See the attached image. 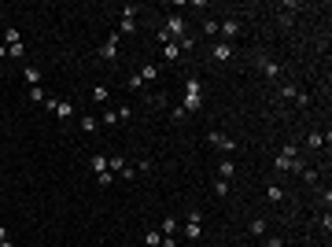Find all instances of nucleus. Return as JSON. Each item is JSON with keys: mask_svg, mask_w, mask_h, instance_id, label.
Instances as JSON below:
<instances>
[{"mask_svg": "<svg viewBox=\"0 0 332 247\" xmlns=\"http://www.w3.org/2000/svg\"><path fill=\"white\" fill-rule=\"evenodd\" d=\"M266 247H284V240L281 236H270V240H266Z\"/></svg>", "mask_w": 332, "mask_h": 247, "instance_id": "obj_35", "label": "nucleus"}, {"mask_svg": "<svg viewBox=\"0 0 332 247\" xmlns=\"http://www.w3.org/2000/svg\"><path fill=\"white\" fill-rule=\"evenodd\" d=\"M159 247H177V240L174 236H163V244H159Z\"/></svg>", "mask_w": 332, "mask_h": 247, "instance_id": "obj_36", "label": "nucleus"}, {"mask_svg": "<svg viewBox=\"0 0 332 247\" xmlns=\"http://www.w3.org/2000/svg\"><path fill=\"white\" fill-rule=\"evenodd\" d=\"M44 103H48L63 122H66V118H74V103H70V100H44Z\"/></svg>", "mask_w": 332, "mask_h": 247, "instance_id": "obj_3", "label": "nucleus"}, {"mask_svg": "<svg viewBox=\"0 0 332 247\" xmlns=\"http://www.w3.org/2000/svg\"><path fill=\"white\" fill-rule=\"evenodd\" d=\"M166 33H170V41H185V37H188V26H185V19L181 15H166V26H163Z\"/></svg>", "mask_w": 332, "mask_h": 247, "instance_id": "obj_2", "label": "nucleus"}, {"mask_svg": "<svg viewBox=\"0 0 332 247\" xmlns=\"http://www.w3.org/2000/svg\"><path fill=\"white\" fill-rule=\"evenodd\" d=\"M163 56L170 59V63H177V56H181V44H177V41H166V44H163Z\"/></svg>", "mask_w": 332, "mask_h": 247, "instance_id": "obj_11", "label": "nucleus"}, {"mask_svg": "<svg viewBox=\"0 0 332 247\" xmlns=\"http://www.w3.org/2000/svg\"><path fill=\"white\" fill-rule=\"evenodd\" d=\"M185 236H188V240H199V236H203V225H196V222H185Z\"/></svg>", "mask_w": 332, "mask_h": 247, "instance_id": "obj_15", "label": "nucleus"}, {"mask_svg": "<svg viewBox=\"0 0 332 247\" xmlns=\"http://www.w3.org/2000/svg\"><path fill=\"white\" fill-rule=\"evenodd\" d=\"M229 188H232V185H229V181H222V177L214 181V196H229Z\"/></svg>", "mask_w": 332, "mask_h": 247, "instance_id": "obj_25", "label": "nucleus"}, {"mask_svg": "<svg viewBox=\"0 0 332 247\" xmlns=\"http://www.w3.org/2000/svg\"><path fill=\"white\" fill-rule=\"evenodd\" d=\"M100 56H104V59H118V33H111L107 41L100 44Z\"/></svg>", "mask_w": 332, "mask_h": 247, "instance_id": "obj_5", "label": "nucleus"}, {"mask_svg": "<svg viewBox=\"0 0 332 247\" xmlns=\"http://www.w3.org/2000/svg\"><path fill=\"white\" fill-rule=\"evenodd\" d=\"M100 122H104V125H115L118 115H115V111H104V118H100Z\"/></svg>", "mask_w": 332, "mask_h": 247, "instance_id": "obj_33", "label": "nucleus"}, {"mask_svg": "<svg viewBox=\"0 0 332 247\" xmlns=\"http://www.w3.org/2000/svg\"><path fill=\"white\" fill-rule=\"evenodd\" d=\"M266 199L270 203H284V188L281 185H266Z\"/></svg>", "mask_w": 332, "mask_h": 247, "instance_id": "obj_10", "label": "nucleus"}, {"mask_svg": "<svg viewBox=\"0 0 332 247\" xmlns=\"http://www.w3.org/2000/svg\"><path fill=\"white\" fill-rule=\"evenodd\" d=\"M4 240H8V229H4V225H0V244H4Z\"/></svg>", "mask_w": 332, "mask_h": 247, "instance_id": "obj_37", "label": "nucleus"}, {"mask_svg": "<svg viewBox=\"0 0 332 247\" xmlns=\"http://www.w3.org/2000/svg\"><path fill=\"white\" fill-rule=\"evenodd\" d=\"M185 115H188V111H185V107H181V103H177V107H174V111H170V118H174V122H181V118H185Z\"/></svg>", "mask_w": 332, "mask_h": 247, "instance_id": "obj_34", "label": "nucleus"}, {"mask_svg": "<svg viewBox=\"0 0 332 247\" xmlns=\"http://www.w3.org/2000/svg\"><path fill=\"white\" fill-rule=\"evenodd\" d=\"M92 170H96V173L107 170V155H92Z\"/></svg>", "mask_w": 332, "mask_h": 247, "instance_id": "obj_23", "label": "nucleus"}, {"mask_svg": "<svg viewBox=\"0 0 332 247\" xmlns=\"http://www.w3.org/2000/svg\"><path fill=\"white\" fill-rule=\"evenodd\" d=\"M281 96H284V100H295L299 89H295V85H281Z\"/></svg>", "mask_w": 332, "mask_h": 247, "instance_id": "obj_30", "label": "nucleus"}, {"mask_svg": "<svg viewBox=\"0 0 332 247\" xmlns=\"http://www.w3.org/2000/svg\"><path fill=\"white\" fill-rule=\"evenodd\" d=\"M137 74H141V82H155V78H159V70H155V66H141V70H137Z\"/></svg>", "mask_w": 332, "mask_h": 247, "instance_id": "obj_18", "label": "nucleus"}, {"mask_svg": "<svg viewBox=\"0 0 332 247\" xmlns=\"http://www.w3.org/2000/svg\"><path fill=\"white\" fill-rule=\"evenodd\" d=\"M0 199H4V192H0Z\"/></svg>", "mask_w": 332, "mask_h": 247, "instance_id": "obj_39", "label": "nucleus"}, {"mask_svg": "<svg viewBox=\"0 0 332 247\" xmlns=\"http://www.w3.org/2000/svg\"><path fill=\"white\" fill-rule=\"evenodd\" d=\"M159 232H163V236H174V232H177V218H163Z\"/></svg>", "mask_w": 332, "mask_h": 247, "instance_id": "obj_14", "label": "nucleus"}, {"mask_svg": "<svg viewBox=\"0 0 332 247\" xmlns=\"http://www.w3.org/2000/svg\"><path fill=\"white\" fill-rule=\"evenodd\" d=\"M107 170H111V173H122V170H125V159H118V155H107Z\"/></svg>", "mask_w": 332, "mask_h": 247, "instance_id": "obj_17", "label": "nucleus"}, {"mask_svg": "<svg viewBox=\"0 0 332 247\" xmlns=\"http://www.w3.org/2000/svg\"><path fill=\"white\" fill-rule=\"evenodd\" d=\"M185 111H199L203 107V85H199V78H188L185 82Z\"/></svg>", "mask_w": 332, "mask_h": 247, "instance_id": "obj_1", "label": "nucleus"}, {"mask_svg": "<svg viewBox=\"0 0 332 247\" xmlns=\"http://www.w3.org/2000/svg\"><path fill=\"white\" fill-rule=\"evenodd\" d=\"M4 44H8V48H15V44H22V33H19L15 26H8V30H4Z\"/></svg>", "mask_w": 332, "mask_h": 247, "instance_id": "obj_9", "label": "nucleus"}, {"mask_svg": "<svg viewBox=\"0 0 332 247\" xmlns=\"http://www.w3.org/2000/svg\"><path fill=\"white\" fill-rule=\"evenodd\" d=\"M115 33H137V19H122Z\"/></svg>", "mask_w": 332, "mask_h": 247, "instance_id": "obj_19", "label": "nucleus"}, {"mask_svg": "<svg viewBox=\"0 0 332 247\" xmlns=\"http://www.w3.org/2000/svg\"><path fill=\"white\" fill-rule=\"evenodd\" d=\"M258 70L266 78H281V63H273V59H258Z\"/></svg>", "mask_w": 332, "mask_h": 247, "instance_id": "obj_8", "label": "nucleus"}, {"mask_svg": "<svg viewBox=\"0 0 332 247\" xmlns=\"http://www.w3.org/2000/svg\"><path fill=\"white\" fill-rule=\"evenodd\" d=\"M78 129H85V133H96V129H100V122H96L92 115H85L82 122H78Z\"/></svg>", "mask_w": 332, "mask_h": 247, "instance_id": "obj_16", "label": "nucleus"}, {"mask_svg": "<svg viewBox=\"0 0 332 247\" xmlns=\"http://www.w3.org/2000/svg\"><path fill=\"white\" fill-rule=\"evenodd\" d=\"M107 96H111L107 85H96V89H92V100H96V103H107Z\"/></svg>", "mask_w": 332, "mask_h": 247, "instance_id": "obj_20", "label": "nucleus"}, {"mask_svg": "<svg viewBox=\"0 0 332 247\" xmlns=\"http://www.w3.org/2000/svg\"><path fill=\"white\" fill-rule=\"evenodd\" d=\"M210 56H214V63H229L232 59V41H214Z\"/></svg>", "mask_w": 332, "mask_h": 247, "instance_id": "obj_4", "label": "nucleus"}, {"mask_svg": "<svg viewBox=\"0 0 332 247\" xmlns=\"http://www.w3.org/2000/svg\"><path fill=\"white\" fill-rule=\"evenodd\" d=\"M251 236H266V218H255V222H251Z\"/></svg>", "mask_w": 332, "mask_h": 247, "instance_id": "obj_22", "label": "nucleus"}, {"mask_svg": "<svg viewBox=\"0 0 332 247\" xmlns=\"http://www.w3.org/2000/svg\"><path fill=\"white\" fill-rule=\"evenodd\" d=\"M325 140H329V137H321V133H310V137H307V144H310V148H325Z\"/></svg>", "mask_w": 332, "mask_h": 247, "instance_id": "obj_21", "label": "nucleus"}, {"mask_svg": "<svg viewBox=\"0 0 332 247\" xmlns=\"http://www.w3.org/2000/svg\"><path fill=\"white\" fill-rule=\"evenodd\" d=\"M185 222H196V225H203V210H188V214H185Z\"/></svg>", "mask_w": 332, "mask_h": 247, "instance_id": "obj_31", "label": "nucleus"}, {"mask_svg": "<svg viewBox=\"0 0 332 247\" xmlns=\"http://www.w3.org/2000/svg\"><path fill=\"white\" fill-rule=\"evenodd\" d=\"M137 11H141L137 4H122V19H137Z\"/></svg>", "mask_w": 332, "mask_h": 247, "instance_id": "obj_28", "label": "nucleus"}, {"mask_svg": "<svg viewBox=\"0 0 332 247\" xmlns=\"http://www.w3.org/2000/svg\"><path fill=\"white\" fill-rule=\"evenodd\" d=\"M0 247H15V244H11V240H4V244H0Z\"/></svg>", "mask_w": 332, "mask_h": 247, "instance_id": "obj_38", "label": "nucleus"}, {"mask_svg": "<svg viewBox=\"0 0 332 247\" xmlns=\"http://www.w3.org/2000/svg\"><path fill=\"white\" fill-rule=\"evenodd\" d=\"M207 140L214 144V148H222V151H232V148H236V144H232L225 133H218V129H214V133H207Z\"/></svg>", "mask_w": 332, "mask_h": 247, "instance_id": "obj_6", "label": "nucleus"}, {"mask_svg": "<svg viewBox=\"0 0 332 247\" xmlns=\"http://www.w3.org/2000/svg\"><path fill=\"white\" fill-rule=\"evenodd\" d=\"M96 181H100V185H111V181H115V173L104 170V173H96Z\"/></svg>", "mask_w": 332, "mask_h": 247, "instance_id": "obj_32", "label": "nucleus"}, {"mask_svg": "<svg viewBox=\"0 0 332 247\" xmlns=\"http://www.w3.org/2000/svg\"><path fill=\"white\" fill-rule=\"evenodd\" d=\"M159 244H163V232H159V229H148V247H159Z\"/></svg>", "mask_w": 332, "mask_h": 247, "instance_id": "obj_26", "label": "nucleus"}, {"mask_svg": "<svg viewBox=\"0 0 332 247\" xmlns=\"http://www.w3.org/2000/svg\"><path fill=\"white\" fill-rule=\"evenodd\" d=\"M218 173H222V181H232V173H236V163H232V159H225V163L218 166Z\"/></svg>", "mask_w": 332, "mask_h": 247, "instance_id": "obj_12", "label": "nucleus"}, {"mask_svg": "<svg viewBox=\"0 0 332 247\" xmlns=\"http://www.w3.org/2000/svg\"><path fill=\"white\" fill-rule=\"evenodd\" d=\"M30 100H37V103H44L48 96H44V89H41V85H33V89H30Z\"/></svg>", "mask_w": 332, "mask_h": 247, "instance_id": "obj_27", "label": "nucleus"}, {"mask_svg": "<svg viewBox=\"0 0 332 247\" xmlns=\"http://www.w3.org/2000/svg\"><path fill=\"white\" fill-rule=\"evenodd\" d=\"M22 78H26V85H30V89H33V85H41V70H33V66H26Z\"/></svg>", "mask_w": 332, "mask_h": 247, "instance_id": "obj_13", "label": "nucleus"}, {"mask_svg": "<svg viewBox=\"0 0 332 247\" xmlns=\"http://www.w3.org/2000/svg\"><path fill=\"white\" fill-rule=\"evenodd\" d=\"M218 33H222V37H240V22H236V19H225V22H218Z\"/></svg>", "mask_w": 332, "mask_h": 247, "instance_id": "obj_7", "label": "nucleus"}, {"mask_svg": "<svg viewBox=\"0 0 332 247\" xmlns=\"http://www.w3.org/2000/svg\"><path fill=\"white\" fill-rule=\"evenodd\" d=\"M299 173H303V181H307V185H317V170H310V166H303Z\"/></svg>", "mask_w": 332, "mask_h": 247, "instance_id": "obj_24", "label": "nucleus"}, {"mask_svg": "<svg viewBox=\"0 0 332 247\" xmlns=\"http://www.w3.org/2000/svg\"><path fill=\"white\" fill-rule=\"evenodd\" d=\"M203 33H207V37H218V22H214V19H207V22H203Z\"/></svg>", "mask_w": 332, "mask_h": 247, "instance_id": "obj_29", "label": "nucleus"}]
</instances>
